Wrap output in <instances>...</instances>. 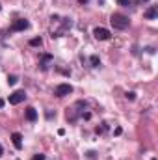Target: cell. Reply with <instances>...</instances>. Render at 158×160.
I'll return each mask as SVG.
<instances>
[{
	"label": "cell",
	"mask_w": 158,
	"mask_h": 160,
	"mask_svg": "<svg viewBox=\"0 0 158 160\" xmlns=\"http://www.w3.org/2000/svg\"><path fill=\"white\" fill-rule=\"evenodd\" d=\"M2 106H4V101H2V99H0V108H2Z\"/></svg>",
	"instance_id": "18"
},
{
	"label": "cell",
	"mask_w": 158,
	"mask_h": 160,
	"mask_svg": "<svg viewBox=\"0 0 158 160\" xmlns=\"http://www.w3.org/2000/svg\"><path fill=\"white\" fill-rule=\"evenodd\" d=\"M89 63H91V67H99V63H101L99 56H91V58H89Z\"/></svg>",
	"instance_id": "10"
},
{
	"label": "cell",
	"mask_w": 158,
	"mask_h": 160,
	"mask_svg": "<svg viewBox=\"0 0 158 160\" xmlns=\"http://www.w3.org/2000/svg\"><path fill=\"white\" fill-rule=\"evenodd\" d=\"M2 155H4V149H2V145H0V157H2Z\"/></svg>",
	"instance_id": "17"
},
{
	"label": "cell",
	"mask_w": 158,
	"mask_h": 160,
	"mask_svg": "<svg viewBox=\"0 0 158 160\" xmlns=\"http://www.w3.org/2000/svg\"><path fill=\"white\" fill-rule=\"evenodd\" d=\"M11 142H13L15 149H21V147H22V136H21L19 132H13V134H11Z\"/></svg>",
	"instance_id": "8"
},
{
	"label": "cell",
	"mask_w": 158,
	"mask_h": 160,
	"mask_svg": "<svg viewBox=\"0 0 158 160\" xmlns=\"http://www.w3.org/2000/svg\"><path fill=\"white\" fill-rule=\"evenodd\" d=\"M93 36H95V39H99V41H108L110 38H112L110 30H106V28H101V26L93 30Z\"/></svg>",
	"instance_id": "4"
},
{
	"label": "cell",
	"mask_w": 158,
	"mask_h": 160,
	"mask_svg": "<svg viewBox=\"0 0 158 160\" xmlns=\"http://www.w3.org/2000/svg\"><path fill=\"white\" fill-rule=\"evenodd\" d=\"M143 2H149V0H136V4H143Z\"/></svg>",
	"instance_id": "16"
},
{
	"label": "cell",
	"mask_w": 158,
	"mask_h": 160,
	"mask_svg": "<svg viewBox=\"0 0 158 160\" xmlns=\"http://www.w3.org/2000/svg\"><path fill=\"white\" fill-rule=\"evenodd\" d=\"M110 22H112V26L117 28V30H125V28H128V24H130L128 17L123 15V13H114V15L110 17Z\"/></svg>",
	"instance_id": "1"
},
{
	"label": "cell",
	"mask_w": 158,
	"mask_h": 160,
	"mask_svg": "<svg viewBox=\"0 0 158 160\" xmlns=\"http://www.w3.org/2000/svg\"><path fill=\"white\" fill-rule=\"evenodd\" d=\"M32 160H45V155H34V157H32Z\"/></svg>",
	"instance_id": "15"
},
{
	"label": "cell",
	"mask_w": 158,
	"mask_h": 160,
	"mask_svg": "<svg viewBox=\"0 0 158 160\" xmlns=\"http://www.w3.org/2000/svg\"><path fill=\"white\" fill-rule=\"evenodd\" d=\"M73 93V86L71 84H60V86H56V89H54V95L56 97H67V95H71Z\"/></svg>",
	"instance_id": "2"
},
{
	"label": "cell",
	"mask_w": 158,
	"mask_h": 160,
	"mask_svg": "<svg viewBox=\"0 0 158 160\" xmlns=\"http://www.w3.org/2000/svg\"><path fill=\"white\" fill-rule=\"evenodd\" d=\"M30 45H32V47H41L43 41H41V38H34V39H30Z\"/></svg>",
	"instance_id": "11"
},
{
	"label": "cell",
	"mask_w": 158,
	"mask_h": 160,
	"mask_svg": "<svg viewBox=\"0 0 158 160\" xmlns=\"http://www.w3.org/2000/svg\"><path fill=\"white\" fill-rule=\"evenodd\" d=\"M158 17V9H156V6H151L147 11H145V19H156Z\"/></svg>",
	"instance_id": "9"
},
{
	"label": "cell",
	"mask_w": 158,
	"mask_h": 160,
	"mask_svg": "<svg viewBox=\"0 0 158 160\" xmlns=\"http://www.w3.org/2000/svg\"><path fill=\"white\" fill-rule=\"evenodd\" d=\"M24 116H26V119L28 121H36L37 119V110H36L34 106H28L26 112H24Z\"/></svg>",
	"instance_id": "7"
},
{
	"label": "cell",
	"mask_w": 158,
	"mask_h": 160,
	"mask_svg": "<svg viewBox=\"0 0 158 160\" xmlns=\"http://www.w3.org/2000/svg\"><path fill=\"white\" fill-rule=\"evenodd\" d=\"M52 54H43V58H41V62H39V67H41V71H47L48 67H50V63H52Z\"/></svg>",
	"instance_id": "6"
},
{
	"label": "cell",
	"mask_w": 158,
	"mask_h": 160,
	"mask_svg": "<svg viewBox=\"0 0 158 160\" xmlns=\"http://www.w3.org/2000/svg\"><path fill=\"white\" fill-rule=\"evenodd\" d=\"M80 4H86V2H87V0H78Z\"/></svg>",
	"instance_id": "19"
},
{
	"label": "cell",
	"mask_w": 158,
	"mask_h": 160,
	"mask_svg": "<svg viewBox=\"0 0 158 160\" xmlns=\"http://www.w3.org/2000/svg\"><path fill=\"white\" fill-rule=\"evenodd\" d=\"M17 77H15V75H7V84H9V86H15V84H17Z\"/></svg>",
	"instance_id": "12"
},
{
	"label": "cell",
	"mask_w": 158,
	"mask_h": 160,
	"mask_svg": "<svg viewBox=\"0 0 158 160\" xmlns=\"http://www.w3.org/2000/svg\"><path fill=\"white\" fill-rule=\"evenodd\" d=\"M24 99H26V93L22 89H17V91H13L9 95V104H21Z\"/></svg>",
	"instance_id": "5"
},
{
	"label": "cell",
	"mask_w": 158,
	"mask_h": 160,
	"mask_svg": "<svg viewBox=\"0 0 158 160\" xmlns=\"http://www.w3.org/2000/svg\"><path fill=\"white\" fill-rule=\"evenodd\" d=\"M126 99H128V101H134V99H136V93H134V91H128V93H126Z\"/></svg>",
	"instance_id": "14"
},
{
	"label": "cell",
	"mask_w": 158,
	"mask_h": 160,
	"mask_svg": "<svg viewBox=\"0 0 158 160\" xmlns=\"http://www.w3.org/2000/svg\"><path fill=\"white\" fill-rule=\"evenodd\" d=\"M0 9H2V6H0Z\"/></svg>",
	"instance_id": "20"
},
{
	"label": "cell",
	"mask_w": 158,
	"mask_h": 160,
	"mask_svg": "<svg viewBox=\"0 0 158 160\" xmlns=\"http://www.w3.org/2000/svg\"><path fill=\"white\" fill-rule=\"evenodd\" d=\"M119 6H125V8H128L130 4H132V0H117Z\"/></svg>",
	"instance_id": "13"
},
{
	"label": "cell",
	"mask_w": 158,
	"mask_h": 160,
	"mask_svg": "<svg viewBox=\"0 0 158 160\" xmlns=\"http://www.w3.org/2000/svg\"><path fill=\"white\" fill-rule=\"evenodd\" d=\"M30 28V22L26 21V19H17V21H13V24H11V32H24V30H28Z\"/></svg>",
	"instance_id": "3"
}]
</instances>
